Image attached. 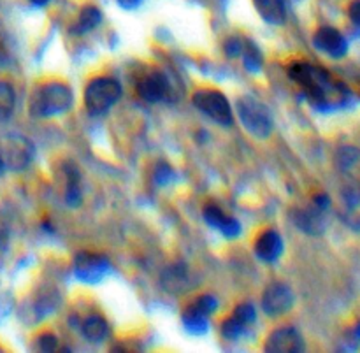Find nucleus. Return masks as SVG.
I'll use <instances>...</instances> for the list:
<instances>
[{
    "instance_id": "nucleus-1",
    "label": "nucleus",
    "mask_w": 360,
    "mask_h": 353,
    "mask_svg": "<svg viewBox=\"0 0 360 353\" xmlns=\"http://www.w3.org/2000/svg\"><path fill=\"white\" fill-rule=\"evenodd\" d=\"M288 72H290L292 79L302 88L311 104L319 105V108H334L347 97V90L336 81L330 79L329 72L320 67L306 62H295L292 63Z\"/></svg>"
},
{
    "instance_id": "nucleus-2",
    "label": "nucleus",
    "mask_w": 360,
    "mask_h": 353,
    "mask_svg": "<svg viewBox=\"0 0 360 353\" xmlns=\"http://www.w3.org/2000/svg\"><path fill=\"white\" fill-rule=\"evenodd\" d=\"M74 104V95L67 84L48 83L39 88L30 102V113L35 118H51L67 113Z\"/></svg>"
},
{
    "instance_id": "nucleus-3",
    "label": "nucleus",
    "mask_w": 360,
    "mask_h": 353,
    "mask_svg": "<svg viewBox=\"0 0 360 353\" xmlns=\"http://www.w3.org/2000/svg\"><path fill=\"white\" fill-rule=\"evenodd\" d=\"M238 116L241 120L243 127L257 139H267L273 134V116L267 105L257 101L252 95H243L238 98Z\"/></svg>"
},
{
    "instance_id": "nucleus-4",
    "label": "nucleus",
    "mask_w": 360,
    "mask_h": 353,
    "mask_svg": "<svg viewBox=\"0 0 360 353\" xmlns=\"http://www.w3.org/2000/svg\"><path fill=\"white\" fill-rule=\"evenodd\" d=\"M122 86L112 77H95L84 90V108L91 116H102L118 102Z\"/></svg>"
},
{
    "instance_id": "nucleus-5",
    "label": "nucleus",
    "mask_w": 360,
    "mask_h": 353,
    "mask_svg": "<svg viewBox=\"0 0 360 353\" xmlns=\"http://www.w3.org/2000/svg\"><path fill=\"white\" fill-rule=\"evenodd\" d=\"M193 105L202 111L207 118L221 127H231L234 122V113L229 98L218 90H199L192 97Z\"/></svg>"
},
{
    "instance_id": "nucleus-6",
    "label": "nucleus",
    "mask_w": 360,
    "mask_h": 353,
    "mask_svg": "<svg viewBox=\"0 0 360 353\" xmlns=\"http://www.w3.org/2000/svg\"><path fill=\"white\" fill-rule=\"evenodd\" d=\"M0 151H2L4 164L11 171H23V169H27L32 164L35 157L34 144H32L30 139L23 136L7 137L4 150Z\"/></svg>"
},
{
    "instance_id": "nucleus-7",
    "label": "nucleus",
    "mask_w": 360,
    "mask_h": 353,
    "mask_svg": "<svg viewBox=\"0 0 360 353\" xmlns=\"http://www.w3.org/2000/svg\"><path fill=\"white\" fill-rule=\"evenodd\" d=\"M109 260L104 255H95V253L83 252L74 260V274L81 283L97 285L108 276Z\"/></svg>"
},
{
    "instance_id": "nucleus-8",
    "label": "nucleus",
    "mask_w": 360,
    "mask_h": 353,
    "mask_svg": "<svg viewBox=\"0 0 360 353\" xmlns=\"http://www.w3.org/2000/svg\"><path fill=\"white\" fill-rule=\"evenodd\" d=\"M292 306H294V292L287 285L273 283L264 290L262 309L271 319L285 315L290 312Z\"/></svg>"
},
{
    "instance_id": "nucleus-9",
    "label": "nucleus",
    "mask_w": 360,
    "mask_h": 353,
    "mask_svg": "<svg viewBox=\"0 0 360 353\" xmlns=\"http://www.w3.org/2000/svg\"><path fill=\"white\" fill-rule=\"evenodd\" d=\"M137 94L143 101L150 102V104H157V102L165 101L171 95V84H169L167 76L160 70H151L144 77H141L137 83Z\"/></svg>"
},
{
    "instance_id": "nucleus-10",
    "label": "nucleus",
    "mask_w": 360,
    "mask_h": 353,
    "mask_svg": "<svg viewBox=\"0 0 360 353\" xmlns=\"http://www.w3.org/2000/svg\"><path fill=\"white\" fill-rule=\"evenodd\" d=\"M264 350L269 353H299L304 350V340L294 327H280L269 334Z\"/></svg>"
},
{
    "instance_id": "nucleus-11",
    "label": "nucleus",
    "mask_w": 360,
    "mask_h": 353,
    "mask_svg": "<svg viewBox=\"0 0 360 353\" xmlns=\"http://www.w3.org/2000/svg\"><path fill=\"white\" fill-rule=\"evenodd\" d=\"M313 44L316 49L329 55L330 58H343L348 53V42L340 30L333 27H322L313 35Z\"/></svg>"
},
{
    "instance_id": "nucleus-12",
    "label": "nucleus",
    "mask_w": 360,
    "mask_h": 353,
    "mask_svg": "<svg viewBox=\"0 0 360 353\" xmlns=\"http://www.w3.org/2000/svg\"><path fill=\"white\" fill-rule=\"evenodd\" d=\"M326 211L323 207L316 206L315 203L309 207L292 211V220L295 227L301 232H306L309 236H320L326 231Z\"/></svg>"
},
{
    "instance_id": "nucleus-13",
    "label": "nucleus",
    "mask_w": 360,
    "mask_h": 353,
    "mask_svg": "<svg viewBox=\"0 0 360 353\" xmlns=\"http://www.w3.org/2000/svg\"><path fill=\"white\" fill-rule=\"evenodd\" d=\"M204 220L207 225L221 232L225 238H238L241 234V224L236 218L225 214L217 204H207L204 207Z\"/></svg>"
},
{
    "instance_id": "nucleus-14",
    "label": "nucleus",
    "mask_w": 360,
    "mask_h": 353,
    "mask_svg": "<svg viewBox=\"0 0 360 353\" xmlns=\"http://www.w3.org/2000/svg\"><path fill=\"white\" fill-rule=\"evenodd\" d=\"M281 253H283V239L276 231H266L259 236L255 243V255L262 262H276Z\"/></svg>"
},
{
    "instance_id": "nucleus-15",
    "label": "nucleus",
    "mask_w": 360,
    "mask_h": 353,
    "mask_svg": "<svg viewBox=\"0 0 360 353\" xmlns=\"http://www.w3.org/2000/svg\"><path fill=\"white\" fill-rule=\"evenodd\" d=\"M60 306V294L56 292V288H42L37 294V297L32 302V312H34L35 320H41L44 316L51 315L58 309Z\"/></svg>"
},
{
    "instance_id": "nucleus-16",
    "label": "nucleus",
    "mask_w": 360,
    "mask_h": 353,
    "mask_svg": "<svg viewBox=\"0 0 360 353\" xmlns=\"http://www.w3.org/2000/svg\"><path fill=\"white\" fill-rule=\"evenodd\" d=\"M257 13L271 25H283L287 20V7L283 0H253Z\"/></svg>"
},
{
    "instance_id": "nucleus-17",
    "label": "nucleus",
    "mask_w": 360,
    "mask_h": 353,
    "mask_svg": "<svg viewBox=\"0 0 360 353\" xmlns=\"http://www.w3.org/2000/svg\"><path fill=\"white\" fill-rule=\"evenodd\" d=\"M81 333L90 343H104L109 336V326L101 315H90L81 323Z\"/></svg>"
},
{
    "instance_id": "nucleus-18",
    "label": "nucleus",
    "mask_w": 360,
    "mask_h": 353,
    "mask_svg": "<svg viewBox=\"0 0 360 353\" xmlns=\"http://www.w3.org/2000/svg\"><path fill=\"white\" fill-rule=\"evenodd\" d=\"M181 320L186 333L193 334V336H202V334H206L207 330H210V315L200 312V309L195 308L193 304H190L188 308L185 309Z\"/></svg>"
},
{
    "instance_id": "nucleus-19",
    "label": "nucleus",
    "mask_w": 360,
    "mask_h": 353,
    "mask_svg": "<svg viewBox=\"0 0 360 353\" xmlns=\"http://www.w3.org/2000/svg\"><path fill=\"white\" fill-rule=\"evenodd\" d=\"M336 162L341 172L360 178V150H357V148H341L336 155Z\"/></svg>"
},
{
    "instance_id": "nucleus-20",
    "label": "nucleus",
    "mask_w": 360,
    "mask_h": 353,
    "mask_svg": "<svg viewBox=\"0 0 360 353\" xmlns=\"http://www.w3.org/2000/svg\"><path fill=\"white\" fill-rule=\"evenodd\" d=\"M67 185H65V203L70 207H79L83 203V192L79 185V171L74 165H67Z\"/></svg>"
},
{
    "instance_id": "nucleus-21",
    "label": "nucleus",
    "mask_w": 360,
    "mask_h": 353,
    "mask_svg": "<svg viewBox=\"0 0 360 353\" xmlns=\"http://www.w3.org/2000/svg\"><path fill=\"white\" fill-rule=\"evenodd\" d=\"M102 23V13L94 6H86L77 16V21L72 25V34H88Z\"/></svg>"
},
{
    "instance_id": "nucleus-22",
    "label": "nucleus",
    "mask_w": 360,
    "mask_h": 353,
    "mask_svg": "<svg viewBox=\"0 0 360 353\" xmlns=\"http://www.w3.org/2000/svg\"><path fill=\"white\" fill-rule=\"evenodd\" d=\"M162 283H164L165 290L172 292V294H179L186 288V283H188V276H186V269L179 264L169 267L167 271L162 276Z\"/></svg>"
},
{
    "instance_id": "nucleus-23",
    "label": "nucleus",
    "mask_w": 360,
    "mask_h": 353,
    "mask_svg": "<svg viewBox=\"0 0 360 353\" xmlns=\"http://www.w3.org/2000/svg\"><path fill=\"white\" fill-rule=\"evenodd\" d=\"M243 58H245V67L248 72H260L262 69V63H264V56L260 53L259 46L253 44V42H246L245 49H243Z\"/></svg>"
},
{
    "instance_id": "nucleus-24",
    "label": "nucleus",
    "mask_w": 360,
    "mask_h": 353,
    "mask_svg": "<svg viewBox=\"0 0 360 353\" xmlns=\"http://www.w3.org/2000/svg\"><path fill=\"white\" fill-rule=\"evenodd\" d=\"M14 104H16V97H14L13 86L6 81H0V120H7L13 115Z\"/></svg>"
},
{
    "instance_id": "nucleus-25",
    "label": "nucleus",
    "mask_w": 360,
    "mask_h": 353,
    "mask_svg": "<svg viewBox=\"0 0 360 353\" xmlns=\"http://www.w3.org/2000/svg\"><path fill=\"white\" fill-rule=\"evenodd\" d=\"M246 329H248V327L243 326V323L239 322V320H236L234 316H231V319H227L224 323H221L220 333L225 340L238 341L239 338L246 333Z\"/></svg>"
},
{
    "instance_id": "nucleus-26",
    "label": "nucleus",
    "mask_w": 360,
    "mask_h": 353,
    "mask_svg": "<svg viewBox=\"0 0 360 353\" xmlns=\"http://www.w3.org/2000/svg\"><path fill=\"white\" fill-rule=\"evenodd\" d=\"M232 316H234L236 320H239L243 326L252 327L257 320V312L255 308H253V304H250V302H243V304H239L238 308L234 309V315Z\"/></svg>"
},
{
    "instance_id": "nucleus-27",
    "label": "nucleus",
    "mask_w": 360,
    "mask_h": 353,
    "mask_svg": "<svg viewBox=\"0 0 360 353\" xmlns=\"http://www.w3.org/2000/svg\"><path fill=\"white\" fill-rule=\"evenodd\" d=\"M153 178H155V183H157V185L167 186L169 183L174 181L176 174H174V171L171 169V165L165 164V162H160V164L155 167Z\"/></svg>"
},
{
    "instance_id": "nucleus-28",
    "label": "nucleus",
    "mask_w": 360,
    "mask_h": 353,
    "mask_svg": "<svg viewBox=\"0 0 360 353\" xmlns=\"http://www.w3.org/2000/svg\"><path fill=\"white\" fill-rule=\"evenodd\" d=\"M195 308H199L200 312H204L206 315H213L218 308V301L213 297V295H200L195 302H193Z\"/></svg>"
},
{
    "instance_id": "nucleus-29",
    "label": "nucleus",
    "mask_w": 360,
    "mask_h": 353,
    "mask_svg": "<svg viewBox=\"0 0 360 353\" xmlns=\"http://www.w3.org/2000/svg\"><path fill=\"white\" fill-rule=\"evenodd\" d=\"M224 49L231 58H234V56H241L243 49H245V42H243L239 37H231L225 41Z\"/></svg>"
},
{
    "instance_id": "nucleus-30",
    "label": "nucleus",
    "mask_w": 360,
    "mask_h": 353,
    "mask_svg": "<svg viewBox=\"0 0 360 353\" xmlns=\"http://www.w3.org/2000/svg\"><path fill=\"white\" fill-rule=\"evenodd\" d=\"M39 350L42 352H53L56 348V338L53 334H42L39 338Z\"/></svg>"
},
{
    "instance_id": "nucleus-31",
    "label": "nucleus",
    "mask_w": 360,
    "mask_h": 353,
    "mask_svg": "<svg viewBox=\"0 0 360 353\" xmlns=\"http://www.w3.org/2000/svg\"><path fill=\"white\" fill-rule=\"evenodd\" d=\"M9 243V224L6 218L0 214V250H4Z\"/></svg>"
},
{
    "instance_id": "nucleus-32",
    "label": "nucleus",
    "mask_w": 360,
    "mask_h": 353,
    "mask_svg": "<svg viewBox=\"0 0 360 353\" xmlns=\"http://www.w3.org/2000/svg\"><path fill=\"white\" fill-rule=\"evenodd\" d=\"M348 16H350L352 23H355L360 27V0H354L348 7Z\"/></svg>"
},
{
    "instance_id": "nucleus-33",
    "label": "nucleus",
    "mask_w": 360,
    "mask_h": 353,
    "mask_svg": "<svg viewBox=\"0 0 360 353\" xmlns=\"http://www.w3.org/2000/svg\"><path fill=\"white\" fill-rule=\"evenodd\" d=\"M141 0H118V4L122 7H127V9H132V7L139 6Z\"/></svg>"
},
{
    "instance_id": "nucleus-34",
    "label": "nucleus",
    "mask_w": 360,
    "mask_h": 353,
    "mask_svg": "<svg viewBox=\"0 0 360 353\" xmlns=\"http://www.w3.org/2000/svg\"><path fill=\"white\" fill-rule=\"evenodd\" d=\"M352 338H354L355 341H360V322L357 323V326H355L354 333H352Z\"/></svg>"
},
{
    "instance_id": "nucleus-35",
    "label": "nucleus",
    "mask_w": 360,
    "mask_h": 353,
    "mask_svg": "<svg viewBox=\"0 0 360 353\" xmlns=\"http://www.w3.org/2000/svg\"><path fill=\"white\" fill-rule=\"evenodd\" d=\"M32 4H35V6H46V4L49 2V0H30Z\"/></svg>"
},
{
    "instance_id": "nucleus-36",
    "label": "nucleus",
    "mask_w": 360,
    "mask_h": 353,
    "mask_svg": "<svg viewBox=\"0 0 360 353\" xmlns=\"http://www.w3.org/2000/svg\"><path fill=\"white\" fill-rule=\"evenodd\" d=\"M6 169V164H4V157H2V151H0V174H2V171Z\"/></svg>"
}]
</instances>
